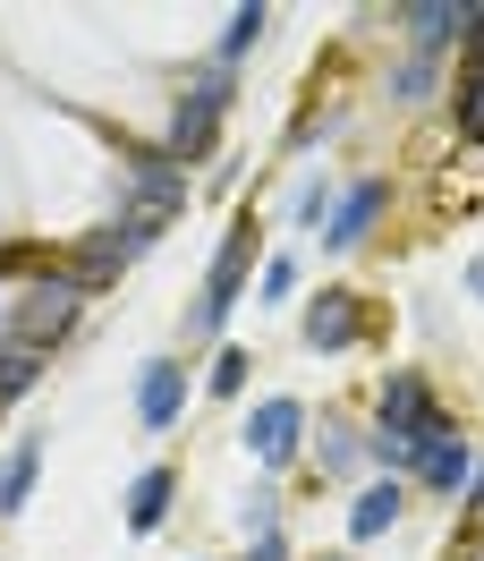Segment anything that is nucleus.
I'll return each mask as SVG.
<instances>
[{"label":"nucleus","instance_id":"nucleus-26","mask_svg":"<svg viewBox=\"0 0 484 561\" xmlns=\"http://www.w3.org/2000/svg\"><path fill=\"white\" fill-rule=\"evenodd\" d=\"M468 527H484V451H476V477H468Z\"/></svg>","mask_w":484,"mask_h":561},{"label":"nucleus","instance_id":"nucleus-1","mask_svg":"<svg viewBox=\"0 0 484 561\" xmlns=\"http://www.w3.org/2000/svg\"><path fill=\"white\" fill-rule=\"evenodd\" d=\"M221 119H230V69H196L178 85V103H171L162 153H171V162H205L212 145H221Z\"/></svg>","mask_w":484,"mask_h":561},{"label":"nucleus","instance_id":"nucleus-3","mask_svg":"<svg viewBox=\"0 0 484 561\" xmlns=\"http://www.w3.org/2000/svg\"><path fill=\"white\" fill-rule=\"evenodd\" d=\"M77 316H85V289H77L69 273H43L26 298H18V316H9V341L18 350H60L77 332Z\"/></svg>","mask_w":484,"mask_h":561},{"label":"nucleus","instance_id":"nucleus-21","mask_svg":"<svg viewBox=\"0 0 484 561\" xmlns=\"http://www.w3.org/2000/svg\"><path fill=\"white\" fill-rule=\"evenodd\" d=\"M450 103H459V137H468V145H484V69H468V77H459V94H450Z\"/></svg>","mask_w":484,"mask_h":561},{"label":"nucleus","instance_id":"nucleus-24","mask_svg":"<svg viewBox=\"0 0 484 561\" xmlns=\"http://www.w3.org/2000/svg\"><path fill=\"white\" fill-rule=\"evenodd\" d=\"M280 527V502L273 493H246V511H239V536H273Z\"/></svg>","mask_w":484,"mask_h":561},{"label":"nucleus","instance_id":"nucleus-14","mask_svg":"<svg viewBox=\"0 0 484 561\" xmlns=\"http://www.w3.org/2000/svg\"><path fill=\"white\" fill-rule=\"evenodd\" d=\"M400 502H408V493H400V477H374V485L348 502V536H357V545L391 536V527H400Z\"/></svg>","mask_w":484,"mask_h":561},{"label":"nucleus","instance_id":"nucleus-15","mask_svg":"<svg viewBox=\"0 0 484 561\" xmlns=\"http://www.w3.org/2000/svg\"><path fill=\"white\" fill-rule=\"evenodd\" d=\"M178 502V468H145L137 485H128V536H153V527L171 519Z\"/></svg>","mask_w":484,"mask_h":561},{"label":"nucleus","instance_id":"nucleus-4","mask_svg":"<svg viewBox=\"0 0 484 561\" xmlns=\"http://www.w3.org/2000/svg\"><path fill=\"white\" fill-rule=\"evenodd\" d=\"M246 264H255V221H230V239H221V255H212V273H205V298H196L187 332H221V323H230V307H239V280H246Z\"/></svg>","mask_w":484,"mask_h":561},{"label":"nucleus","instance_id":"nucleus-9","mask_svg":"<svg viewBox=\"0 0 484 561\" xmlns=\"http://www.w3.org/2000/svg\"><path fill=\"white\" fill-rule=\"evenodd\" d=\"M400 26H408V43L425 60H442L450 43L476 35V0H416V9H400Z\"/></svg>","mask_w":484,"mask_h":561},{"label":"nucleus","instance_id":"nucleus-13","mask_svg":"<svg viewBox=\"0 0 484 561\" xmlns=\"http://www.w3.org/2000/svg\"><path fill=\"white\" fill-rule=\"evenodd\" d=\"M314 468H323V477H357V468H366V434H357L341 409L314 417Z\"/></svg>","mask_w":484,"mask_h":561},{"label":"nucleus","instance_id":"nucleus-10","mask_svg":"<svg viewBox=\"0 0 484 561\" xmlns=\"http://www.w3.org/2000/svg\"><path fill=\"white\" fill-rule=\"evenodd\" d=\"M298 332H307V350H357V332H366V316H357V289H314V307L298 316Z\"/></svg>","mask_w":484,"mask_h":561},{"label":"nucleus","instance_id":"nucleus-19","mask_svg":"<svg viewBox=\"0 0 484 561\" xmlns=\"http://www.w3.org/2000/svg\"><path fill=\"white\" fill-rule=\"evenodd\" d=\"M434 85H442V69H434L425 51H408V60L391 69V94H400V103H434Z\"/></svg>","mask_w":484,"mask_h":561},{"label":"nucleus","instance_id":"nucleus-18","mask_svg":"<svg viewBox=\"0 0 484 561\" xmlns=\"http://www.w3.org/2000/svg\"><path fill=\"white\" fill-rule=\"evenodd\" d=\"M35 375H43V350L0 341V409H9V400H26V391H35Z\"/></svg>","mask_w":484,"mask_h":561},{"label":"nucleus","instance_id":"nucleus-7","mask_svg":"<svg viewBox=\"0 0 484 561\" xmlns=\"http://www.w3.org/2000/svg\"><path fill=\"white\" fill-rule=\"evenodd\" d=\"M298 443H307V400H289V391L255 400V417H246V451H255V468H289Z\"/></svg>","mask_w":484,"mask_h":561},{"label":"nucleus","instance_id":"nucleus-22","mask_svg":"<svg viewBox=\"0 0 484 561\" xmlns=\"http://www.w3.org/2000/svg\"><path fill=\"white\" fill-rule=\"evenodd\" d=\"M246 375H255V357H246V350H221V357H212V375H205V383L221 391V400H239V391H246Z\"/></svg>","mask_w":484,"mask_h":561},{"label":"nucleus","instance_id":"nucleus-11","mask_svg":"<svg viewBox=\"0 0 484 561\" xmlns=\"http://www.w3.org/2000/svg\"><path fill=\"white\" fill-rule=\"evenodd\" d=\"M382 205H391V187H382V179H357V187H348L341 205H332V221H323V247H332V255L366 247V230L382 221Z\"/></svg>","mask_w":484,"mask_h":561},{"label":"nucleus","instance_id":"nucleus-5","mask_svg":"<svg viewBox=\"0 0 484 561\" xmlns=\"http://www.w3.org/2000/svg\"><path fill=\"white\" fill-rule=\"evenodd\" d=\"M416 485L425 493H468V477H476V443H468V434H459V425H450V409L434 425H425V443H416V468H408Z\"/></svg>","mask_w":484,"mask_h":561},{"label":"nucleus","instance_id":"nucleus-20","mask_svg":"<svg viewBox=\"0 0 484 561\" xmlns=\"http://www.w3.org/2000/svg\"><path fill=\"white\" fill-rule=\"evenodd\" d=\"M289 221H298V230L332 221V179H323V171H307V179H298V196H289Z\"/></svg>","mask_w":484,"mask_h":561},{"label":"nucleus","instance_id":"nucleus-23","mask_svg":"<svg viewBox=\"0 0 484 561\" xmlns=\"http://www.w3.org/2000/svg\"><path fill=\"white\" fill-rule=\"evenodd\" d=\"M289 289H298V255H273L264 264V307H289Z\"/></svg>","mask_w":484,"mask_h":561},{"label":"nucleus","instance_id":"nucleus-12","mask_svg":"<svg viewBox=\"0 0 484 561\" xmlns=\"http://www.w3.org/2000/svg\"><path fill=\"white\" fill-rule=\"evenodd\" d=\"M178 409H187V366H178V357H153V366L137 375V417H145V434H171Z\"/></svg>","mask_w":484,"mask_h":561},{"label":"nucleus","instance_id":"nucleus-16","mask_svg":"<svg viewBox=\"0 0 484 561\" xmlns=\"http://www.w3.org/2000/svg\"><path fill=\"white\" fill-rule=\"evenodd\" d=\"M35 477H43V434H35V443H18V451L0 459V519H18V511L35 502Z\"/></svg>","mask_w":484,"mask_h":561},{"label":"nucleus","instance_id":"nucleus-28","mask_svg":"<svg viewBox=\"0 0 484 561\" xmlns=\"http://www.w3.org/2000/svg\"><path fill=\"white\" fill-rule=\"evenodd\" d=\"M323 561H341V553H323Z\"/></svg>","mask_w":484,"mask_h":561},{"label":"nucleus","instance_id":"nucleus-6","mask_svg":"<svg viewBox=\"0 0 484 561\" xmlns=\"http://www.w3.org/2000/svg\"><path fill=\"white\" fill-rule=\"evenodd\" d=\"M178 205H187L178 162L162 153V145H137V153H128V213H137V221H171Z\"/></svg>","mask_w":484,"mask_h":561},{"label":"nucleus","instance_id":"nucleus-17","mask_svg":"<svg viewBox=\"0 0 484 561\" xmlns=\"http://www.w3.org/2000/svg\"><path fill=\"white\" fill-rule=\"evenodd\" d=\"M264 26H273V9H264V0H246V9H230V26H221V51H212V69H239L246 51L264 43Z\"/></svg>","mask_w":484,"mask_h":561},{"label":"nucleus","instance_id":"nucleus-2","mask_svg":"<svg viewBox=\"0 0 484 561\" xmlns=\"http://www.w3.org/2000/svg\"><path fill=\"white\" fill-rule=\"evenodd\" d=\"M153 239H162V221H137V213H119L111 230H85V239L69 247V264H60V273H69L77 289L94 298V289H103V280H119V273H128V264L145 255V247H153Z\"/></svg>","mask_w":484,"mask_h":561},{"label":"nucleus","instance_id":"nucleus-8","mask_svg":"<svg viewBox=\"0 0 484 561\" xmlns=\"http://www.w3.org/2000/svg\"><path fill=\"white\" fill-rule=\"evenodd\" d=\"M434 417H442V400H434L425 375H382V400H374V425H382V434L425 443V425H434Z\"/></svg>","mask_w":484,"mask_h":561},{"label":"nucleus","instance_id":"nucleus-25","mask_svg":"<svg viewBox=\"0 0 484 561\" xmlns=\"http://www.w3.org/2000/svg\"><path fill=\"white\" fill-rule=\"evenodd\" d=\"M246 561H289V536H280V527L273 536H246Z\"/></svg>","mask_w":484,"mask_h":561},{"label":"nucleus","instance_id":"nucleus-27","mask_svg":"<svg viewBox=\"0 0 484 561\" xmlns=\"http://www.w3.org/2000/svg\"><path fill=\"white\" fill-rule=\"evenodd\" d=\"M468 289H476V298H484V255H476V264H468Z\"/></svg>","mask_w":484,"mask_h":561}]
</instances>
